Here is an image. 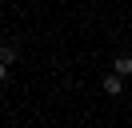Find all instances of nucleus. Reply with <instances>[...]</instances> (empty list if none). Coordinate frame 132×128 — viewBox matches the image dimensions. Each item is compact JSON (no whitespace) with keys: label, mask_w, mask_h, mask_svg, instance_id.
Wrapping results in <instances>:
<instances>
[{"label":"nucleus","mask_w":132,"mask_h":128,"mask_svg":"<svg viewBox=\"0 0 132 128\" xmlns=\"http://www.w3.org/2000/svg\"><path fill=\"white\" fill-rule=\"evenodd\" d=\"M16 44H0V60H4V64H8V68H12V64H16Z\"/></svg>","instance_id":"nucleus-3"},{"label":"nucleus","mask_w":132,"mask_h":128,"mask_svg":"<svg viewBox=\"0 0 132 128\" xmlns=\"http://www.w3.org/2000/svg\"><path fill=\"white\" fill-rule=\"evenodd\" d=\"M4 76H8V64H4V60H0V84H4Z\"/></svg>","instance_id":"nucleus-4"},{"label":"nucleus","mask_w":132,"mask_h":128,"mask_svg":"<svg viewBox=\"0 0 132 128\" xmlns=\"http://www.w3.org/2000/svg\"><path fill=\"white\" fill-rule=\"evenodd\" d=\"M100 84H104L108 96H120V92H124V76H120V72H104V80H100Z\"/></svg>","instance_id":"nucleus-1"},{"label":"nucleus","mask_w":132,"mask_h":128,"mask_svg":"<svg viewBox=\"0 0 132 128\" xmlns=\"http://www.w3.org/2000/svg\"><path fill=\"white\" fill-rule=\"evenodd\" d=\"M112 72H120V76H132V56H128V52H120V56L112 60Z\"/></svg>","instance_id":"nucleus-2"}]
</instances>
